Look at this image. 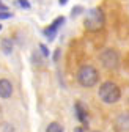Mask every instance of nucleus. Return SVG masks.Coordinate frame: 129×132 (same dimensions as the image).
Returning <instances> with one entry per match:
<instances>
[{"mask_svg": "<svg viewBox=\"0 0 129 132\" xmlns=\"http://www.w3.org/2000/svg\"><path fill=\"white\" fill-rule=\"evenodd\" d=\"M85 28L90 31H98L102 28L104 25V13L99 8H91L87 16H85V22H84Z\"/></svg>", "mask_w": 129, "mask_h": 132, "instance_id": "3", "label": "nucleus"}, {"mask_svg": "<svg viewBox=\"0 0 129 132\" xmlns=\"http://www.w3.org/2000/svg\"><path fill=\"white\" fill-rule=\"evenodd\" d=\"M0 30H2V25H0Z\"/></svg>", "mask_w": 129, "mask_h": 132, "instance_id": "17", "label": "nucleus"}, {"mask_svg": "<svg viewBox=\"0 0 129 132\" xmlns=\"http://www.w3.org/2000/svg\"><path fill=\"white\" fill-rule=\"evenodd\" d=\"M98 94L106 104H115L121 97V90L115 82H104V84L99 87Z\"/></svg>", "mask_w": 129, "mask_h": 132, "instance_id": "2", "label": "nucleus"}, {"mask_svg": "<svg viewBox=\"0 0 129 132\" xmlns=\"http://www.w3.org/2000/svg\"><path fill=\"white\" fill-rule=\"evenodd\" d=\"M58 2H60V5H64V3L68 2V0H58Z\"/></svg>", "mask_w": 129, "mask_h": 132, "instance_id": "15", "label": "nucleus"}, {"mask_svg": "<svg viewBox=\"0 0 129 132\" xmlns=\"http://www.w3.org/2000/svg\"><path fill=\"white\" fill-rule=\"evenodd\" d=\"M99 60H101L104 68L115 69V68H118V64H120V54L115 51V49H106V51L101 54Z\"/></svg>", "mask_w": 129, "mask_h": 132, "instance_id": "4", "label": "nucleus"}, {"mask_svg": "<svg viewBox=\"0 0 129 132\" xmlns=\"http://www.w3.org/2000/svg\"><path fill=\"white\" fill-rule=\"evenodd\" d=\"M77 132H82V127H77Z\"/></svg>", "mask_w": 129, "mask_h": 132, "instance_id": "16", "label": "nucleus"}, {"mask_svg": "<svg viewBox=\"0 0 129 132\" xmlns=\"http://www.w3.org/2000/svg\"><path fill=\"white\" fill-rule=\"evenodd\" d=\"M63 22H64V18H57L49 27H47L46 30H44V36L49 39V41H52L54 38H55V35H57V31H58V28L63 25Z\"/></svg>", "mask_w": 129, "mask_h": 132, "instance_id": "5", "label": "nucleus"}, {"mask_svg": "<svg viewBox=\"0 0 129 132\" xmlns=\"http://www.w3.org/2000/svg\"><path fill=\"white\" fill-rule=\"evenodd\" d=\"M82 11H84V10H82V6H76V8L72 10V13H71V14H72V16H77V14H80Z\"/></svg>", "mask_w": 129, "mask_h": 132, "instance_id": "14", "label": "nucleus"}, {"mask_svg": "<svg viewBox=\"0 0 129 132\" xmlns=\"http://www.w3.org/2000/svg\"><path fill=\"white\" fill-rule=\"evenodd\" d=\"M2 51L5 55H10L13 52V43L10 39H2Z\"/></svg>", "mask_w": 129, "mask_h": 132, "instance_id": "9", "label": "nucleus"}, {"mask_svg": "<svg viewBox=\"0 0 129 132\" xmlns=\"http://www.w3.org/2000/svg\"><path fill=\"white\" fill-rule=\"evenodd\" d=\"M98 80H99V72H98V69H96L94 66H91V64L80 66V69L77 72V82L84 88L94 87L96 84H98Z\"/></svg>", "mask_w": 129, "mask_h": 132, "instance_id": "1", "label": "nucleus"}, {"mask_svg": "<svg viewBox=\"0 0 129 132\" xmlns=\"http://www.w3.org/2000/svg\"><path fill=\"white\" fill-rule=\"evenodd\" d=\"M39 49H41V52H43L44 57H49V51H47V47L44 44H39Z\"/></svg>", "mask_w": 129, "mask_h": 132, "instance_id": "12", "label": "nucleus"}, {"mask_svg": "<svg viewBox=\"0 0 129 132\" xmlns=\"http://www.w3.org/2000/svg\"><path fill=\"white\" fill-rule=\"evenodd\" d=\"M94 132H99V130H94Z\"/></svg>", "mask_w": 129, "mask_h": 132, "instance_id": "18", "label": "nucleus"}, {"mask_svg": "<svg viewBox=\"0 0 129 132\" xmlns=\"http://www.w3.org/2000/svg\"><path fill=\"white\" fill-rule=\"evenodd\" d=\"M13 94V85L8 79H0V97L8 99Z\"/></svg>", "mask_w": 129, "mask_h": 132, "instance_id": "6", "label": "nucleus"}, {"mask_svg": "<svg viewBox=\"0 0 129 132\" xmlns=\"http://www.w3.org/2000/svg\"><path fill=\"white\" fill-rule=\"evenodd\" d=\"M8 18H11V13H8V11H0V19H8Z\"/></svg>", "mask_w": 129, "mask_h": 132, "instance_id": "13", "label": "nucleus"}, {"mask_svg": "<svg viewBox=\"0 0 129 132\" xmlns=\"http://www.w3.org/2000/svg\"><path fill=\"white\" fill-rule=\"evenodd\" d=\"M18 5H19V6H22V8H25V10H28V8H30L28 0H18Z\"/></svg>", "mask_w": 129, "mask_h": 132, "instance_id": "11", "label": "nucleus"}, {"mask_svg": "<svg viewBox=\"0 0 129 132\" xmlns=\"http://www.w3.org/2000/svg\"><path fill=\"white\" fill-rule=\"evenodd\" d=\"M115 129L117 132H124V130H129V115L127 113H123L115 120Z\"/></svg>", "mask_w": 129, "mask_h": 132, "instance_id": "7", "label": "nucleus"}, {"mask_svg": "<svg viewBox=\"0 0 129 132\" xmlns=\"http://www.w3.org/2000/svg\"><path fill=\"white\" fill-rule=\"evenodd\" d=\"M46 132H64V130H63V126L60 123H51L47 126Z\"/></svg>", "mask_w": 129, "mask_h": 132, "instance_id": "10", "label": "nucleus"}, {"mask_svg": "<svg viewBox=\"0 0 129 132\" xmlns=\"http://www.w3.org/2000/svg\"><path fill=\"white\" fill-rule=\"evenodd\" d=\"M74 109H76V115H77L79 121H82V123H87V110L84 109L82 102H76Z\"/></svg>", "mask_w": 129, "mask_h": 132, "instance_id": "8", "label": "nucleus"}]
</instances>
